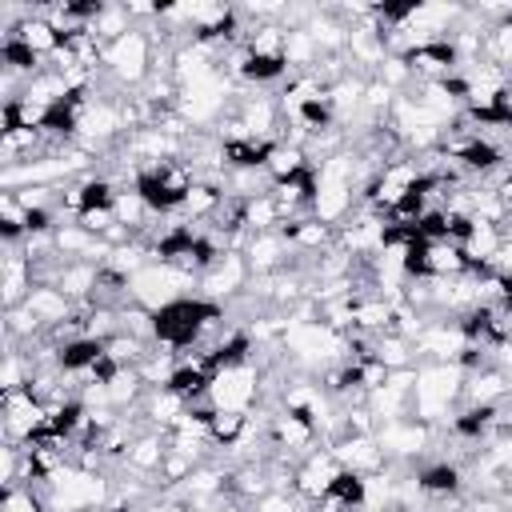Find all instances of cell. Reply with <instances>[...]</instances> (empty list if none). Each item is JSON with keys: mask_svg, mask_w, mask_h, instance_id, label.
Here are the masks:
<instances>
[{"mask_svg": "<svg viewBox=\"0 0 512 512\" xmlns=\"http://www.w3.org/2000/svg\"><path fill=\"white\" fill-rule=\"evenodd\" d=\"M152 68H156V48L144 28H132L104 48V72L112 76L116 88H144Z\"/></svg>", "mask_w": 512, "mask_h": 512, "instance_id": "obj_2", "label": "cell"}, {"mask_svg": "<svg viewBox=\"0 0 512 512\" xmlns=\"http://www.w3.org/2000/svg\"><path fill=\"white\" fill-rule=\"evenodd\" d=\"M324 500H336L344 512H360V508H364V476H356V472H340V476L332 480V488H328Z\"/></svg>", "mask_w": 512, "mask_h": 512, "instance_id": "obj_18", "label": "cell"}, {"mask_svg": "<svg viewBox=\"0 0 512 512\" xmlns=\"http://www.w3.org/2000/svg\"><path fill=\"white\" fill-rule=\"evenodd\" d=\"M416 356H424L428 364H456L464 352H468V336L460 332V324L452 320H428L420 328V336L412 340Z\"/></svg>", "mask_w": 512, "mask_h": 512, "instance_id": "obj_8", "label": "cell"}, {"mask_svg": "<svg viewBox=\"0 0 512 512\" xmlns=\"http://www.w3.org/2000/svg\"><path fill=\"white\" fill-rule=\"evenodd\" d=\"M192 284H196V276L180 272L176 264L152 260L148 268H140V272L128 280V296H132V304H140V308H148V312H160V308L176 304L180 296H188Z\"/></svg>", "mask_w": 512, "mask_h": 512, "instance_id": "obj_3", "label": "cell"}, {"mask_svg": "<svg viewBox=\"0 0 512 512\" xmlns=\"http://www.w3.org/2000/svg\"><path fill=\"white\" fill-rule=\"evenodd\" d=\"M484 60H492V64H500V68H508V72H512V12L488 28Z\"/></svg>", "mask_w": 512, "mask_h": 512, "instance_id": "obj_17", "label": "cell"}, {"mask_svg": "<svg viewBox=\"0 0 512 512\" xmlns=\"http://www.w3.org/2000/svg\"><path fill=\"white\" fill-rule=\"evenodd\" d=\"M32 288H36V276H32L28 252L20 244H4V264H0V300H4V308H20Z\"/></svg>", "mask_w": 512, "mask_h": 512, "instance_id": "obj_10", "label": "cell"}, {"mask_svg": "<svg viewBox=\"0 0 512 512\" xmlns=\"http://www.w3.org/2000/svg\"><path fill=\"white\" fill-rule=\"evenodd\" d=\"M376 440H380L388 464H392V460H416V456L432 444V424H424V420H416V416H400V420H392V424H380V428H376Z\"/></svg>", "mask_w": 512, "mask_h": 512, "instance_id": "obj_7", "label": "cell"}, {"mask_svg": "<svg viewBox=\"0 0 512 512\" xmlns=\"http://www.w3.org/2000/svg\"><path fill=\"white\" fill-rule=\"evenodd\" d=\"M416 480H420L424 500L444 504V500H456V496H460V488H464V468H460L456 460H432V464L416 468Z\"/></svg>", "mask_w": 512, "mask_h": 512, "instance_id": "obj_13", "label": "cell"}, {"mask_svg": "<svg viewBox=\"0 0 512 512\" xmlns=\"http://www.w3.org/2000/svg\"><path fill=\"white\" fill-rule=\"evenodd\" d=\"M468 512H508V500H504V496H488V492H480V496L468 504Z\"/></svg>", "mask_w": 512, "mask_h": 512, "instance_id": "obj_22", "label": "cell"}, {"mask_svg": "<svg viewBox=\"0 0 512 512\" xmlns=\"http://www.w3.org/2000/svg\"><path fill=\"white\" fill-rule=\"evenodd\" d=\"M288 256H292V244L288 236L276 228V232H256L248 244H244V260L252 268V276H276L288 268Z\"/></svg>", "mask_w": 512, "mask_h": 512, "instance_id": "obj_12", "label": "cell"}, {"mask_svg": "<svg viewBox=\"0 0 512 512\" xmlns=\"http://www.w3.org/2000/svg\"><path fill=\"white\" fill-rule=\"evenodd\" d=\"M168 456V432H136L132 444H128V456H124V468L132 476H160V464Z\"/></svg>", "mask_w": 512, "mask_h": 512, "instance_id": "obj_15", "label": "cell"}, {"mask_svg": "<svg viewBox=\"0 0 512 512\" xmlns=\"http://www.w3.org/2000/svg\"><path fill=\"white\" fill-rule=\"evenodd\" d=\"M312 168V156L304 144H292V140H276L268 160H264V172L272 176V184H284V180H296L300 172Z\"/></svg>", "mask_w": 512, "mask_h": 512, "instance_id": "obj_16", "label": "cell"}, {"mask_svg": "<svg viewBox=\"0 0 512 512\" xmlns=\"http://www.w3.org/2000/svg\"><path fill=\"white\" fill-rule=\"evenodd\" d=\"M248 284H252V268H248L244 252H224V256L196 280V296H204V300L228 308V300L240 296Z\"/></svg>", "mask_w": 512, "mask_h": 512, "instance_id": "obj_6", "label": "cell"}, {"mask_svg": "<svg viewBox=\"0 0 512 512\" xmlns=\"http://www.w3.org/2000/svg\"><path fill=\"white\" fill-rule=\"evenodd\" d=\"M0 512H48V508H44V500L32 484H16V488H4Z\"/></svg>", "mask_w": 512, "mask_h": 512, "instance_id": "obj_19", "label": "cell"}, {"mask_svg": "<svg viewBox=\"0 0 512 512\" xmlns=\"http://www.w3.org/2000/svg\"><path fill=\"white\" fill-rule=\"evenodd\" d=\"M228 104H232V80H228V72H216L208 80H196V84L180 88V96H176V112L184 116L188 128L192 124H212Z\"/></svg>", "mask_w": 512, "mask_h": 512, "instance_id": "obj_5", "label": "cell"}, {"mask_svg": "<svg viewBox=\"0 0 512 512\" xmlns=\"http://www.w3.org/2000/svg\"><path fill=\"white\" fill-rule=\"evenodd\" d=\"M332 456L340 460L344 472H356V476H372V472L388 468V456L376 436H340L332 444Z\"/></svg>", "mask_w": 512, "mask_h": 512, "instance_id": "obj_11", "label": "cell"}, {"mask_svg": "<svg viewBox=\"0 0 512 512\" xmlns=\"http://www.w3.org/2000/svg\"><path fill=\"white\" fill-rule=\"evenodd\" d=\"M264 392V372L256 360L248 364H232V368H220L208 384V404L216 412H252V404L260 400Z\"/></svg>", "mask_w": 512, "mask_h": 512, "instance_id": "obj_4", "label": "cell"}, {"mask_svg": "<svg viewBox=\"0 0 512 512\" xmlns=\"http://www.w3.org/2000/svg\"><path fill=\"white\" fill-rule=\"evenodd\" d=\"M372 76H376V80H384L392 92H400V88L412 80V68L404 64V56H388V60H384V64H380Z\"/></svg>", "mask_w": 512, "mask_h": 512, "instance_id": "obj_20", "label": "cell"}, {"mask_svg": "<svg viewBox=\"0 0 512 512\" xmlns=\"http://www.w3.org/2000/svg\"><path fill=\"white\" fill-rule=\"evenodd\" d=\"M24 308L36 316V324H40L44 332H52V328H60V324H68V320L76 316V304H72L60 288H52V284H36V288L28 292V300H24Z\"/></svg>", "mask_w": 512, "mask_h": 512, "instance_id": "obj_14", "label": "cell"}, {"mask_svg": "<svg viewBox=\"0 0 512 512\" xmlns=\"http://www.w3.org/2000/svg\"><path fill=\"white\" fill-rule=\"evenodd\" d=\"M140 512H192V504H184L180 496H160V500H144Z\"/></svg>", "mask_w": 512, "mask_h": 512, "instance_id": "obj_21", "label": "cell"}, {"mask_svg": "<svg viewBox=\"0 0 512 512\" xmlns=\"http://www.w3.org/2000/svg\"><path fill=\"white\" fill-rule=\"evenodd\" d=\"M464 380L468 372L460 364H416V384L408 396V416L424 420V424H440L448 416H456L460 400H464Z\"/></svg>", "mask_w": 512, "mask_h": 512, "instance_id": "obj_1", "label": "cell"}, {"mask_svg": "<svg viewBox=\"0 0 512 512\" xmlns=\"http://www.w3.org/2000/svg\"><path fill=\"white\" fill-rule=\"evenodd\" d=\"M404 64L412 68V80H448L460 72V56H456L452 40L416 44L412 52H404Z\"/></svg>", "mask_w": 512, "mask_h": 512, "instance_id": "obj_9", "label": "cell"}]
</instances>
